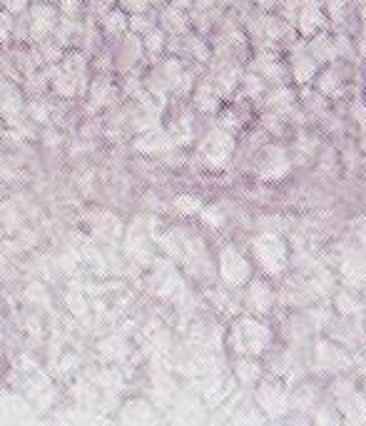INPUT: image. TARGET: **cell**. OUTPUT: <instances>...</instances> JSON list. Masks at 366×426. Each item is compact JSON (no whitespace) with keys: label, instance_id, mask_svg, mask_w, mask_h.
<instances>
[{"label":"cell","instance_id":"23","mask_svg":"<svg viewBox=\"0 0 366 426\" xmlns=\"http://www.w3.org/2000/svg\"><path fill=\"white\" fill-rule=\"evenodd\" d=\"M334 304H336V309H339L344 316H356V314L361 311V307H364V304H361V299H359V297H356L351 289L336 292Z\"/></svg>","mask_w":366,"mask_h":426},{"label":"cell","instance_id":"42","mask_svg":"<svg viewBox=\"0 0 366 426\" xmlns=\"http://www.w3.org/2000/svg\"><path fill=\"white\" fill-rule=\"evenodd\" d=\"M45 142H48L50 147H58V145H60V135H58V132L53 130V127H48V130H45Z\"/></svg>","mask_w":366,"mask_h":426},{"label":"cell","instance_id":"34","mask_svg":"<svg viewBox=\"0 0 366 426\" xmlns=\"http://www.w3.org/2000/svg\"><path fill=\"white\" fill-rule=\"evenodd\" d=\"M26 112L31 115L33 122H41V125H45V122L50 120V107L43 105V102H31V105L26 107Z\"/></svg>","mask_w":366,"mask_h":426},{"label":"cell","instance_id":"20","mask_svg":"<svg viewBox=\"0 0 366 426\" xmlns=\"http://www.w3.org/2000/svg\"><path fill=\"white\" fill-rule=\"evenodd\" d=\"M127 354H130V346H127V341L120 334L107 336L100 344V356L105 361H125Z\"/></svg>","mask_w":366,"mask_h":426},{"label":"cell","instance_id":"48","mask_svg":"<svg viewBox=\"0 0 366 426\" xmlns=\"http://www.w3.org/2000/svg\"><path fill=\"white\" fill-rule=\"evenodd\" d=\"M361 28H366V6H361Z\"/></svg>","mask_w":366,"mask_h":426},{"label":"cell","instance_id":"30","mask_svg":"<svg viewBox=\"0 0 366 426\" xmlns=\"http://www.w3.org/2000/svg\"><path fill=\"white\" fill-rule=\"evenodd\" d=\"M200 217H202V222H205V225L215 227V230H222V227H225V212H222L217 205H212V207H202Z\"/></svg>","mask_w":366,"mask_h":426},{"label":"cell","instance_id":"38","mask_svg":"<svg viewBox=\"0 0 366 426\" xmlns=\"http://www.w3.org/2000/svg\"><path fill=\"white\" fill-rule=\"evenodd\" d=\"M105 26H107V33H120V31H125L127 21L122 13H112V16H107Z\"/></svg>","mask_w":366,"mask_h":426},{"label":"cell","instance_id":"4","mask_svg":"<svg viewBox=\"0 0 366 426\" xmlns=\"http://www.w3.org/2000/svg\"><path fill=\"white\" fill-rule=\"evenodd\" d=\"M291 172V157L284 145H262L259 157H257V177L262 182L284 180Z\"/></svg>","mask_w":366,"mask_h":426},{"label":"cell","instance_id":"22","mask_svg":"<svg viewBox=\"0 0 366 426\" xmlns=\"http://www.w3.org/2000/svg\"><path fill=\"white\" fill-rule=\"evenodd\" d=\"M247 122V110H242V105H232V107H225L220 112V127L222 130H230V132H239Z\"/></svg>","mask_w":366,"mask_h":426},{"label":"cell","instance_id":"41","mask_svg":"<svg viewBox=\"0 0 366 426\" xmlns=\"http://www.w3.org/2000/svg\"><path fill=\"white\" fill-rule=\"evenodd\" d=\"M28 299H38L41 304L48 307V294H43V287L41 284H33V289H28Z\"/></svg>","mask_w":366,"mask_h":426},{"label":"cell","instance_id":"18","mask_svg":"<svg viewBox=\"0 0 366 426\" xmlns=\"http://www.w3.org/2000/svg\"><path fill=\"white\" fill-rule=\"evenodd\" d=\"M235 374L239 384L254 386L264 376V366L257 361V356H239V361L235 364Z\"/></svg>","mask_w":366,"mask_h":426},{"label":"cell","instance_id":"11","mask_svg":"<svg viewBox=\"0 0 366 426\" xmlns=\"http://www.w3.org/2000/svg\"><path fill=\"white\" fill-rule=\"evenodd\" d=\"M329 18L324 13V6L319 0H301L299 16H296V31L304 38H314L316 33L326 31Z\"/></svg>","mask_w":366,"mask_h":426},{"label":"cell","instance_id":"32","mask_svg":"<svg viewBox=\"0 0 366 426\" xmlns=\"http://www.w3.org/2000/svg\"><path fill=\"white\" fill-rule=\"evenodd\" d=\"M207 297H210L212 304H215L220 311H232V309H235V302L230 299V294H227L225 287H220V289H210V292H207Z\"/></svg>","mask_w":366,"mask_h":426},{"label":"cell","instance_id":"9","mask_svg":"<svg viewBox=\"0 0 366 426\" xmlns=\"http://www.w3.org/2000/svg\"><path fill=\"white\" fill-rule=\"evenodd\" d=\"M334 396L339 409L344 411V416L349 421H361L366 419V401L364 396L359 394V389L354 386V381L349 379H336L334 381Z\"/></svg>","mask_w":366,"mask_h":426},{"label":"cell","instance_id":"3","mask_svg":"<svg viewBox=\"0 0 366 426\" xmlns=\"http://www.w3.org/2000/svg\"><path fill=\"white\" fill-rule=\"evenodd\" d=\"M235 150H237L235 132L222 130V127H212L200 142V157L207 170H222L232 160Z\"/></svg>","mask_w":366,"mask_h":426},{"label":"cell","instance_id":"17","mask_svg":"<svg viewBox=\"0 0 366 426\" xmlns=\"http://www.w3.org/2000/svg\"><path fill=\"white\" fill-rule=\"evenodd\" d=\"M267 90H269V87H267V80L259 75V73L247 70L244 75H242V80H239V95H242V100L262 102V97H264Z\"/></svg>","mask_w":366,"mask_h":426},{"label":"cell","instance_id":"14","mask_svg":"<svg viewBox=\"0 0 366 426\" xmlns=\"http://www.w3.org/2000/svg\"><path fill=\"white\" fill-rule=\"evenodd\" d=\"M314 80H316V90H319L324 97L336 100V97L346 95V78H344L341 65H331L329 63V68H324L321 73H316Z\"/></svg>","mask_w":366,"mask_h":426},{"label":"cell","instance_id":"21","mask_svg":"<svg viewBox=\"0 0 366 426\" xmlns=\"http://www.w3.org/2000/svg\"><path fill=\"white\" fill-rule=\"evenodd\" d=\"M90 95H92V100H90V107H87V112L92 115V112H97L100 107L110 105L112 97H115V90H112V85L105 80V78H100V80H97L95 85H92Z\"/></svg>","mask_w":366,"mask_h":426},{"label":"cell","instance_id":"1","mask_svg":"<svg viewBox=\"0 0 366 426\" xmlns=\"http://www.w3.org/2000/svg\"><path fill=\"white\" fill-rule=\"evenodd\" d=\"M230 341L232 351L239 356H262L264 351L271 349L274 341V331L269 324H264L262 319H257V314H242L235 319L230 329Z\"/></svg>","mask_w":366,"mask_h":426},{"label":"cell","instance_id":"5","mask_svg":"<svg viewBox=\"0 0 366 426\" xmlns=\"http://www.w3.org/2000/svg\"><path fill=\"white\" fill-rule=\"evenodd\" d=\"M220 279L225 282L230 289L244 287L252 279V265L239 250L232 245H225L220 250Z\"/></svg>","mask_w":366,"mask_h":426},{"label":"cell","instance_id":"31","mask_svg":"<svg viewBox=\"0 0 366 426\" xmlns=\"http://www.w3.org/2000/svg\"><path fill=\"white\" fill-rule=\"evenodd\" d=\"M72 396H75L77 404H80V406H92L97 401L95 389H92L87 381H80V384H75V389H72Z\"/></svg>","mask_w":366,"mask_h":426},{"label":"cell","instance_id":"37","mask_svg":"<svg viewBox=\"0 0 366 426\" xmlns=\"http://www.w3.org/2000/svg\"><path fill=\"white\" fill-rule=\"evenodd\" d=\"M48 85V78H45V73L43 75H28V80H26V92H31V95H38V92L43 90V87Z\"/></svg>","mask_w":366,"mask_h":426},{"label":"cell","instance_id":"33","mask_svg":"<svg viewBox=\"0 0 366 426\" xmlns=\"http://www.w3.org/2000/svg\"><path fill=\"white\" fill-rule=\"evenodd\" d=\"M314 399H316V391L306 384V386H299V391L291 396V404H294L296 409H309V406L314 404Z\"/></svg>","mask_w":366,"mask_h":426},{"label":"cell","instance_id":"36","mask_svg":"<svg viewBox=\"0 0 366 426\" xmlns=\"http://www.w3.org/2000/svg\"><path fill=\"white\" fill-rule=\"evenodd\" d=\"M162 46H165V31H157V28H152L150 33H145V48L150 53H160Z\"/></svg>","mask_w":366,"mask_h":426},{"label":"cell","instance_id":"19","mask_svg":"<svg viewBox=\"0 0 366 426\" xmlns=\"http://www.w3.org/2000/svg\"><path fill=\"white\" fill-rule=\"evenodd\" d=\"M299 97H301V110L304 112H309V115H314V117H326L329 115V97H324L321 95L319 90H301L299 92Z\"/></svg>","mask_w":366,"mask_h":426},{"label":"cell","instance_id":"35","mask_svg":"<svg viewBox=\"0 0 366 426\" xmlns=\"http://www.w3.org/2000/svg\"><path fill=\"white\" fill-rule=\"evenodd\" d=\"M187 46H190V53L200 63L210 60V48H207V43L202 41V38H187Z\"/></svg>","mask_w":366,"mask_h":426},{"label":"cell","instance_id":"29","mask_svg":"<svg viewBox=\"0 0 366 426\" xmlns=\"http://www.w3.org/2000/svg\"><path fill=\"white\" fill-rule=\"evenodd\" d=\"M0 225L6 232H16L21 227V215L13 205H0Z\"/></svg>","mask_w":366,"mask_h":426},{"label":"cell","instance_id":"24","mask_svg":"<svg viewBox=\"0 0 366 426\" xmlns=\"http://www.w3.org/2000/svg\"><path fill=\"white\" fill-rule=\"evenodd\" d=\"M162 31L170 33H187V18L180 8H165L162 13Z\"/></svg>","mask_w":366,"mask_h":426},{"label":"cell","instance_id":"50","mask_svg":"<svg viewBox=\"0 0 366 426\" xmlns=\"http://www.w3.org/2000/svg\"><path fill=\"white\" fill-rule=\"evenodd\" d=\"M0 336H3V331H0Z\"/></svg>","mask_w":366,"mask_h":426},{"label":"cell","instance_id":"27","mask_svg":"<svg viewBox=\"0 0 366 426\" xmlns=\"http://www.w3.org/2000/svg\"><path fill=\"white\" fill-rule=\"evenodd\" d=\"M286 117H281V115H276V112H269V110H264V115H262V130L264 132H271L274 137H281L286 132Z\"/></svg>","mask_w":366,"mask_h":426},{"label":"cell","instance_id":"39","mask_svg":"<svg viewBox=\"0 0 366 426\" xmlns=\"http://www.w3.org/2000/svg\"><path fill=\"white\" fill-rule=\"evenodd\" d=\"M351 115H354V120L359 122V125L366 127V102L361 100V97H356V100L351 102Z\"/></svg>","mask_w":366,"mask_h":426},{"label":"cell","instance_id":"47","mask_svg":"<svg viewBox=\"0 0 366 426\" xmlns=\"http://www.w3.org/2000/svg\"><path fill=\"white\" fill-rule=\"evenodd\" d=\"M26 8V0H11V11H21Z\"/></svg>","mask_w":366,"mask_h":426},{"label":"cell","instance_id":"49","mask_svg":"<svg viewBox=\"0 0 366 426\" xmlns=\"http://www.w3.org/2000/svg\"><path fill=\"white\" fill-rule=\"evenodd\" d=\"M0 235H3V230H0Z\"/></svg>","mask_w":366,"mask_h":426},{"label":"cell","instance_id":"7","mask_svg":"<svg viewBox=\"0 0 366 426\" xmlns=\"http://www.w3.org/2000/svg\"><path fill=\"white\" fill-rule=\"evenodd\" d=\"M289 73L296 85H309L319 73V63L309 55V48L304 41H294L289 48Z\"/></svg>","mask_w":366,"mask_h":426},{"label":"cell","instance_id":"2","mask_svg":"<svg viewBox=\"0 0 366 426\" xmlns=\"http://www.w3.org/2000/svg\"><path fill=\"white\" fill-rule=\"evenodd\" d=\"M254 262L267 277H281L289 267V245L274 232H262L252 240Z\"/></svg>","mask_w":366,"mask_h":426},{"label":"cell","instance_id":"45","mask_svg":"<svg viewBox=\"0 0 366 426\" xmlns=\"http://www.w3.org/2000/svg\"><path fill=\"white\" fill-rule=\"evenodd\" d=\"M356 235H359V247L366 252V220L361 222V227H356Z\"/></svg>","mask_w":366,"mask_h":426},{"label":"cell","instance_id":"26","mask_svg":"<svg viewBox=\"0 0 366 426\" xmlns=\"http://www.w3.org/2000/svg\"><path fill=\"white\" fill-rule=\"evenodd\" d=\"M53 23H55V13H53V8L38 6L36 11H33V28H36L38 36H43V33L50 31Z\"/></svg>","mask_w":366,"mask_h":426},{"label":"cell","instance_id":"25","mask_svg":"<svg viewBox=\"0 0 366 426\" xmlns=\"http://www.w3.org/2000/svg\"><path fill=\"white\" fill-rule=\"evenodd\" d=\"M65 304H68V309H70L75 316H85V314H87V297H85V289H80V284H72V289L65 294Z\"/></svg>","mask_w":366,"mask_h":426},{"label":"cell","instance_id":"6","mask_svg":"<svg viewBox=\"0 0 366 426\" xmlns=\"http://www.w3.org/2000/svg\"><path fill=\"white\" fill-rule=\"evenodd\" d=\"M257 404L262 406V411H264L269 419H276V416H281L286 411V406H289V396H286V389L284 384H281L276 376H262L259 381H257Z\"/></svg>","mask_w":366,"mask_h":426},{"label":"cell","instance_id":"10","mask_svg":"<svg viewBox=\"0 0 366 426\" xmlns=\"http://www.w3.org/2000/svg\"><path fill=\"white\" fill-rule=\"evenodd\" d=\"M314 364L319 366L321 371H326V374H339V371L349 369L351 359L341 344H334V341H316Z\"/></svg>","mask_w":366,"mask_h":426},{"label":"cell","instance_id":"8","mask_svg":"<svg viewBox=\"0 0 366 426\" xmlns=\"http://www.w3.org/2000/svg\"><path fill=\"white\" fill-rule=\"evenodd\" d=\"M341 279L349 289H364L366 287V252L361 247H346L339 262Z\"/></svg>","mask_w":366,"mask_h":426},{"label":"cell","instance_id":"16","mask_svg":"<svg viewBox=\"0 0 366 426\" xmlns=\"http://www.w3.org/2000/svg\"><path fill=\"white\" fill-rule=\"evenodd\" d=\"M306 48H309V55L314 58L319 65H329V63H336L334 36H329L326 31L316 33V36L311 38L309 43H306Z\"/></svg>","mask_w":366,"mask_h":426},{"label":"cell","instance_id":"28","mask_svg":"<svg viewBox=\"0 0 366 426\" xmlns=\"http://www.w3.org/2000/svg\"><path fill=\"white\" fill-rule=\"evenodd\" d=\"M202 207H205V202H202L200 197H192V195L177 197V200H175V210L180 212V215H185V217H190V215H200Z\"/></svg>","mask_w":366,"mask_h":426},{"label":"cell","instance_id":"43","mask_svg":"<svg viewBox=\"0 0 366 426\" xmlns=\"http://www.w3.org/2000/svg\"><path fill=\"white\" fill-rule=\"evenodd\" d=\"M75 361H77V356H72V354L63 356V361H60V374H65V371H70Z\"/></svg>","mask_w":366,"mask_h":426},{"label":"cell","instance_id":"13","mask_svg":"<svg viewBox=\"0 0 366 426\" xmlns=\"http://www.w3.org/2000/svg\"><path fill=\"white\" fill-rule=\"evenodd\" d=\"M175 147L177 145L167 127H152L147 132H140V137L135 140V150L145 152V155H165V152H172Z\"/></svg>","mask_w":366,"mask_h":426},{"label":"cell","instance_id":"15","mask_svg":"<svg viewBox=\"0 0 366 426\" xmlns=\"http://www.w3.org/2000/svg\"><path fill=\"white\" fill-rule=\"evenodd\" d=\"M192 102H195L197 110L205 112V115H215V112H220V107H222V95L215 87V82L207 78V80H202L200 85L195 87Z\"/></svg>","mask_w":366,"mask_h":426},{"label":"cell","instance_id":"12","mask_svg":"<svg viewBox=\"0 0 366 426\" xmlns=\"http://www.w3.org/2000/svg\"><path fill=\"white\" fill-rule=\"evenodd\" d=\"M274 299H276L274 289H271L264 279H249L247 282L244 302H247V307H249L252 314H257V316L269 314L271 307H274Z\"/></svg>","mask_w":366,"mask_h":426},{"label":"cell","instance_id":"40","mask_svg":"<svg viewBox=\"0 0 366 426\" xmlns=\"http://www.w3.org/2000/svg\"><path fill=\"white\" fill-rule=\"evenodd\" d=\"M130 26L135 28L137 33H142V36H145V33H150V31H152V23L147 21V18H140V16H135V18H132V21H130Z\"/></svg>","mask_w":366,"mask_h":426},{"label":"cell","instance_id":"44","mask_svg":"<svg viewBox=\"0 0 366 426\" xmlns=\"http://www.w3.org/2000/svg\"><path fill=\"white\" fill-rule=\"evenodd\" d=\"M77 8H80V3H77V0H63V11H65L68 16H75Z\"/></svg>","mask_w":366,"mask_h":426},{"label":"cell","instance_id":"46","mask_svg":"<svg viewBox=\"0 0 366 426\" xmlns=\"http://www.w3.org/2000/svg\"><path fill=\"white\" fill-rule=\"evenodd\" d=\"M195 8L197 11H212V8H217L215 0H195Z\"/></svg>","mask_w":366,"mask_h":426}]
</instances>
